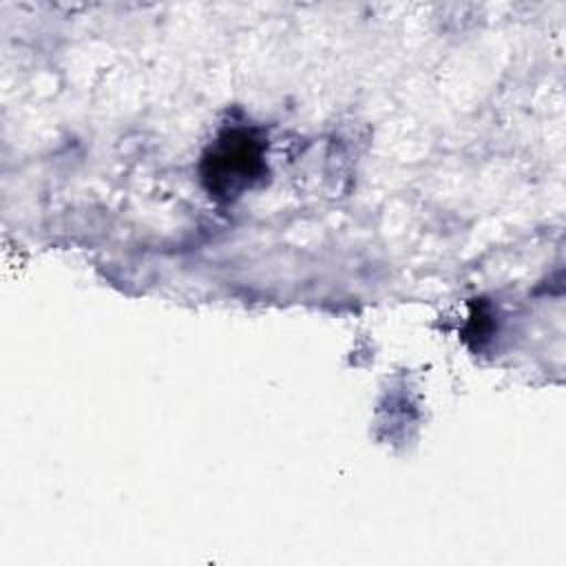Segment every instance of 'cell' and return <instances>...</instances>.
Listing matches in <instances>:
<instances>
[{"label": "cell", "instance_id": "6da1fadb", "mask_svg": "<svg viewBox=\"0 0 566 566\" xmlns=\"http://www.w3.org/2000/svg\"><path fill=\"white\" fill-rule=\"evenodd\" d=\"M208 164L210 188L228 195L237 192V188L245 186L252 177H256V172L261 170V153L250 135L230 133L219 142Z\"/></svg>", "mask_w": 566, "mask_h": 566}]
</instances>
